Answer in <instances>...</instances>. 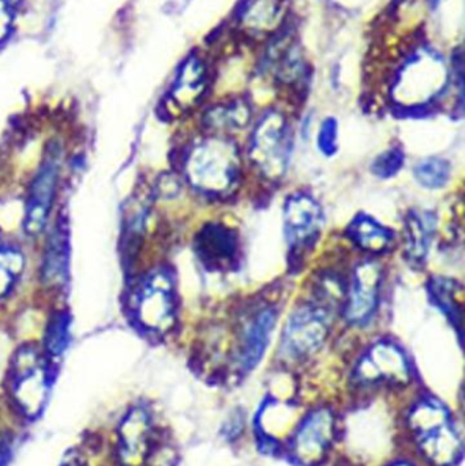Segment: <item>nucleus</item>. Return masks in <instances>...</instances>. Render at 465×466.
Wrapping results in <instances>:
<instances>
[{"mask_svg": "<svg viewBox=\"0 0 465 466\" xmlns=\"http://www.w3.org/2000/svg\"><path fill=\"white\" fill-rule=\"evenodd\" d=\"M240 174L237 145L221 137H210L193 147L186 160V175L194 188L220 196L235 187Z\"/></svg>", "mask_w": 465, "mask_h": 466, "instance_id": "obj_1", "label": "nucleus"}, {"mask_svg": "<svg viewBox=\"0 0 465 466\" xmlns=\"http://www.w3.org/2000/svg\"><path fill=\"white\" fill-rule=\"evenodd\" d=\"M409 427L420 453L436 466H450L460 456L461 442L450 413L440 402L423 400L412 410Z\"/></svg>", "mask_w": 465, "mask_h": 466, "instance_id": "obj_2", "label": "nucleus"}, {"mask_svg": "<svg viewBox=\"0 0 465 466\" xmlns=\"http://www.w3.org/2000/svg\"><path fill=\"white\" fill-rule=\"evenodd\" d=\"M49 370L35 350L25 348L15 356L8 378V394L14 410L27 420L43 415L49 394Z\"/></svg>", "mask_w": 465, "mask_h": 466, "instance_id": "obj_3", "label": "nucleus"}, {"mask_svg": "<svg viewBox=\"0 0 465 466\" xmlns=\"http://www.w3.org/2000/svg\"><path fill=\"white\" fill-rule=\"evenodd\" d=\"M291 145L286 116L278 111L267 112L253 133L251 160L268 179H280L288 167Z\"/></svg>", "mask_w": 465, "mask_h": 466, "instance_id": "obj_4", "label": "nucleus"}, {"mask_svg": "<svg viewBox=\"0 0 465 466\" xmlns=\"http://www.w3.org/2000/svg\"><path fill=\"white\" fill-rule=\"evenodd\" d=\"M329 315L322 307L295 309L284 329L281 350L289 359H305L316 353L329 333Z\"/></svg>", "mask_w": 465, "mask_h": 466, "instance_id": "obj_5", "label": "nucleus"}, {"mask_svg": "<svg viewBox=\"0 0 465 466\" xmlns=\"http://www.w3.org/2000/svg\"><path fill=\"white\" fill-rule=\"evenodd\" d=\"M155 429L147 408L133 407L116 430V459L120 466H144L152 456Z\"/></svg>", "mask_w": 465, "mask_h": 466, "instance_id": "obj_6", "label": "nucleus"}, {"mask_svg": "<svg viewBox=\"0 0 465 466\" xmlns=\"http://www.w3.org/2000/svg\"><path fill=\"white\" fill-rule=\"evenodd\" d=\"M139 322L150 330L166 331L175 319L174 288L164 273H156L145 281L136 299Z\"/></svg>", "mask_w": 465, "mask_h": 466, "instance_id": "obj_7", "label": "nucleus"}, {"mask_svg": "<svg viewBox=\"0 0 465 466\" xmlns=\"http://www.w3.org/2000/svg\"><path fill=\"white\" fill-rule=\"evenodd\" d=\"M357 380L363 385L407 383L409 367L401 350L389 342L374 345L357 367Z\"/></svg>", "mask_w": 465, "mask_h": 466, "instance_id": "obj_8", "label": "nucleus"}, {"mask_svg": "<svg viewBox=\"0 0 465 466\" xmlns=\"http://www.w3.org/2000/svg\"><path fill=\"white\" fill-rule=\"evenodd\" d=\"M381 279V268L379 263L369 260L360 263L355 268L346 309L347 319L349 322L362 325L373 317L379 303Z\"/></svg>", "mask_w": 465, "mask_h": 466, "instance_id": "obj_9", "label": "nucleus"}, {"mask_svg": "<svg viewBox=\"0 0 465 466\" xmlns=\"http://www.w3.org/2000/svg\"><path fill=\"white\" fill-rule=\"evenodd\" d=\"M335 424L332 413L321 410L311 413L298 430L294 438V456L303 465L321 461L333 440Z\"/></svg>", "mask_w": 465, "mask_h": 466, "instance_id": "obj_10", "label": "nucleus"}, {"mask_svg": "<svg viewBox=\"0 0 465 466\" xmlns=\"http://www.w3.org/2000/svg\"><path fill=\"white\" fill-rule=\"evenodd\" d=\"M321 207L306 194L289 197L284 208V227L288 243L303 247L314 240L322 226Z\"/></svg>", "mask_w": 465, "mask_h": 466, "instance_id": "obj_11", "label": "nucleus"}, {"mask_svg": "<svg viewBox=\"0 0 465 466\" xmlns=\"http://www.w3.org/2000/svg\"><path fill=\"white\" fill-rule=\"evenodd\" d=\"M283 0H242L235 11L238 26L251 37L275 35L284 22Z\"/></svg>", "mask_w": 465, "mask_h": 466, "instance_id": "obj_12", "label": "nucleus"}, {"mask_svg": "<svg viewBox=\"0 0 465 466\" xmlns=\"http://www.w3.org/2000/svg\"><path fill=\"white\" fill-rule=\"evenodd\" d=\"M59 166L55 158H48L33 180L26 205L25 227L27 232L37 233L45 223L54 202Z\"/></svg>", "mask_w": 465, "mask_h": 466, "instance_id": "obj_13", "label": "nucleus"}, {"mask_svg": "<svg viewBox=\"0 0 465 466\" xmlns=\"http://www.w3.org/2000/svg\"><path fill=\"white\" fill-rule=\"evenodd\" d=\"M196 251L202 262L209 268H226L237 258V235L223 224H207L197 235Z\"/></svg>", "mask_w": 465, "mask_h": 466, "instance_id": "obj_14", "label": "nucleus"}, {"mask_svg": "<svg viewBox=\"0 0 465 466\" xmlns=\"http://www.w3.org/2000/svg\"><path fill=\"white\" fill-rule=\"evenodd\" d=\"M275 325V309H264L245 329L242 348H240V366L245 371H251L261 361Z\"/></svg>", "mask_w": 465, "mask_h": 466, "instance_id": "obj_15", "label": "nucleus"}, {"mask_svg": "<svg viewBox=\"0 0 465 466\" xmlns=\"http://www.w3.org/2000/svg\"><path fill=\"white\" fill-rule=\"evenodd\" d=\"M207 65L201 57L191 55L183 63L177 74V81L172 87V100L182 109L191 108L201 100L207 89Z\"/></svg>", "mask_w": 465, "mask_h": 466, "instance_id": "obj_16", "label": "nucleus"}, {"mask_svg": "<svg viewBox=\"0 0 465 466\" xmlns=\"http://www.w3.org/2000/svg\"><path fill=\"white\" fill-rule=\"evenodd\" d=\"M251 108L243 98L227 101L212 106L205 115V123L213 130H238L250 122Z\"/></svg>", "mask_w": 465, "mask_h": 466, "instance_id": "obj_17", "label": "nucleus"}, {"mask_svg": "<svg viewBox=\"0 0 465 466\" xmlns=\"http://www.w3.org/2000/svg\"><path fill=\"white\" fill-rule=\"evenodd\" d=\"M349 235L352 240L369 252H382L389 247L392 233L369 216H359L349 226Z\"/></svg>", "mask_w": 465, "mask_h": 466, "instance_id": "obj_18", "label": "nucleus"}, {"mask_svg": "<svg viewBox=\"0 0 465 466\" xmlns=\"http://www.w3.org/2000/svg\"><path fill=\"white\" fill-rule=\"evenodd\" d=\"M431 232H433L431 216L409 213L406 223V248L407 255L412 262H423V259L428 257Z\"/></svg>", "mask_w": 465, "mask_h": 466, "instance_id": "obj_19", "label": "nucleus"}, {"mask_svg": "<svg viewBox=\"0 0 465 466\" xmlns=\"http://www.w3.org/2000/svg\"><path fill=\"white\" fill-rule=\"evenodd\" d=\"M415 177L423 187L437 190L450 182V166L447 160L431 157L415 167Z\"/></svg>", "mask_w": 465, "mask_h": 466, "instance_id": "obj_20", "label": "nucleus"}, {"mask_svg": "<svg viewBox=\"0 0 465 466\" xmlns=\"http://www.w3.org/2000/svg\"><path fill=\"white\" fill-rule=\"evenodd\" d=\"M24 268V259L19 252L0 243V296L5 295Z\"/></svg>", "mask_w": 465, "mask_h": 466, "instance_id": "obj_21", "label": "nucleus"}, {"mask_svg": "<svg viewBox=\"0 0 465 466\" xmlns=\"http://www.w3.org/2000/svg\"><path fill=\"white\" fill-rule=\"evenodd\" d=\"M431 290L434 300L441 307L442 311L455 322H461V306L456 303L455 282L450 279H434Z\"/></svg>", "mask_w": 465, "mask_h": 466, "instance_id": "obj_22", "label": "nucleus"}, {"mask_svg": "<svg viewBox=\"0 0 465 466\" xmlns=\"http://www.w3.org/2000/svg\"><path fill=\"white\" fill-rule=\"evenodd\" d=\"M403 164V152L400 149H390L376 158L373 166H371V171L374 172L376 177L389 179L400 171Z\"/></svg>", "mask_w": 465, "mask_h": 466, "instance_id": "obj_23", "label": "nucleus"}, {"mask_svg": "<svg viewBox=\"0 0 465 466\" xmlns=\"http://www.w3.org/2000/svg\"><path fill=\"white\" fill-rule=\"evenodd\" d=\"M318 147L325 156H333L338 150V123L332 117L322 123L318 136Z\"/></svg>", "mask_w": 465, "mask_h": 466, "instance_id": "obj_24", "label": "nucleus"}, {"mask_svg": "<svg viewBox=\"0 0 465 466\" xmlns=\"http://www.w3.org/2000/svg\"><path fill=\"white\" fill-rule=\"evenodd\" d=\"M13 459V443H11L10 435L0 429V466L10 465Z\"/></svg>", "mask_w": 465, "mask_h": 466, "instance_id": "obj_25", "label": "nucleus"}, {"mask_svg": "<svg viewBox=\"0 0 465 466\" xmlns=\"http://www.w3.org/2000/svg\"><path fill=\"white\" fill-rule=\"evenodd\" d=\"M11 14L5 0H0V40L7 35L10 27Z\"/></svg>", "mask_w": 465, "mask_h": 466, "instance_id": "obj_26", "label": "nucleus"}, {"mask_svg": "<svg viewBox=\"0 0 465 466\" xmlns=\"http://www.w3.org/2000/svg\"><path fill=\"white\" fill-rule=\"evenodd\" d=\"M60 466H87L86 465V460H85V457L82 456L81 451H76V449H73V451H68L67 454H66L65 459H63L62 464Z\"/></svg>", "mask_w": 465, "mask_h": 466, "instance_id": "obj_27", "label": "nucleus"}, {"mask_svg": "<svg viewBox=\"0 0 465 466\" xmlns=\"http://www.w3.org/2000/svg\"><path fill=\"white\" fill-rule=\"evenodd\" d=\"M393 466H409V464H396V465H393Z\"/></svg>", "mask_w": 465, "mask_h": 466, "instance_id": "obj_28", "label": "nucleus"}]
</instances>
